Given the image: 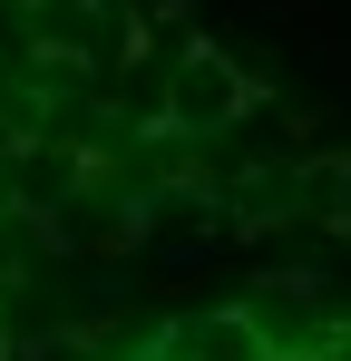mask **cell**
Wrapping results in <instances>:
<instances>
[{"instance_id":"1","label":"cell","mask_w":351,"mask_h":361,"mask_svg":"<svg viewBox=\"0 0 351 361\" xmlns=\"http://www.w3.org/2000/svg\"><path fill=\"white\" fill-rule=\"evenodd\" d=\"M244 98H254V88H244V68H234V59L185 49V59H176V88H166V118H176V127H225Z\"/></svg>"},{"instance_id":"2","label":"cell","mask_w":351,"mask_h":361,"mask_svg":"<svg viewBox=\"0 0 351 361\" xmlns=\"http://www.w3.org/2000/svg\"><path fill=\"white\" fill-rule=\"evenodd\" d=\"M273 342L254 332V312H215V322H195L185 332V361H264Z\"/></svg>"}]
</instances>
